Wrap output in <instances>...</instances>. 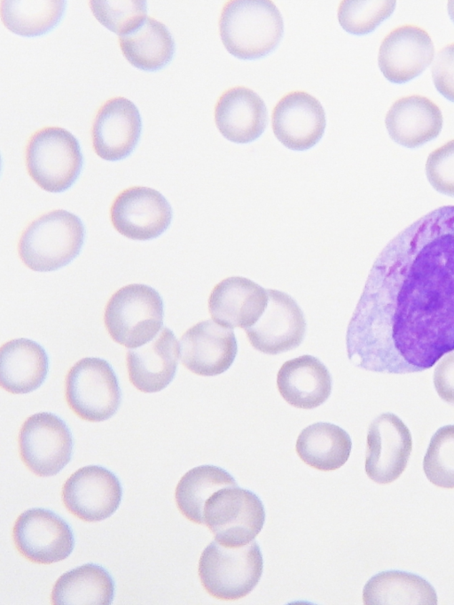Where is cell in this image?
<instances>
[{"label":"cell","mask_w":454,"mask_h":605,"mask_svg":"<svg viewBox=\"0 0 454 605\" xmlns=\"http://www.w3.org/2000/svg\"><path fill=\"white\" fill-rule=\"evenodd\" d=\"M349 361L408 374L454 351V206L398 233L375 260L346 335Z\"/></svg>","instance_id":"cell-1"},{"label":"cell","mask_w":454,"mask_h":605,"mask_svg":"<svg viewBox=\"0 0 454 605\" xmlns=\"http://www.w3.org/2000/svg\"><path fill=\"white\" fill-rule=\"evenodd\" d=\"M219 31L231 55L256 59L278 46L284 34V22L272 1L231 0L223 6Z\"/></svg>","instance_id":"cell-2"},{"label":"cell","mask_w":454,"mask_h":605,"mask_svg":"<svg viewBox=\"0 0 454 605\" xmlns=\"http://www.w3.org/2000/svg\"><path fill=\"white\" fill-rule=\"evenodd\" d=\"M84 227L74 213L58 209L34 220L22 232L18 252L21 261L37 272L57 270L80 252Z\"/></svg>","instance_id":"cell-3"},{"label":"cell","mask_w":454,"mask_h":605,"mask_svg":"<svg viewBox=\"0 0 454 605\" xmlns=\"http://www.w3.org/2000/svg\"><path fill=\"white\" fill-rule=\"evenodd\" d=\"M262 569L257 542L229 547L215 540L202 552L198 571L207 593L221 601H236L250 593L258 584Z\"/></svg>","instance_id":"cell-4"},{"label":"cell","mask_w":454,"mask_h":605,"mask_svg":"<svg viewBox=\"0 0 454 605\" xmlns=\"http://www.w3.org/2000/svg\"><path fill=\"white\" fill-rule=\"evenodd\" d=\"M104 322L114 341L127 348H137L150 342L160 330L162 299L148 285L123 286L109 299Z\"/></svg>","instance_id":"cell-5"},{"label":"cell","mask_w":454,"mask_h":605,"mask_svg":"<svg viewBox=\"0 0 454 605\" xmlns=\"http://www.w3.org/2000/svg\"><path fill=\"white\" fill-rule=\"evenodd\" d=\"M25 159L33 181L52 193L67 190L82 167V154L77 139L60 127L36 130L28 139Z\"/></svg>","instance_id":"cell-6"},{"label":"cell","mask_w":454,"mask_h":605,"mask_svg":"<svg viewBox=\"0 0 454 605\" xmlns=\"http://www.w3.org/2000/svg\"><path fill=\"white\" fill-rule=\"evenodd\" d=\"M265 521L262 500L251 491L227 486L212 494L205 504L204 524L221 545H247L259 534Z\"/></svg>","instance_id":"cell-7"},{"label":"cell","mask_w":454,"mask_h":605,"mask_svg":"<svg viewBox=\"0 0 454 605\" xmlns=\"http://www.w3.org/2000/svg\"><path fill=\"white\" fill-rule=\"evenodd\" d=\"M65 397L69 408L79 418L98 423L117 411L121 391L115 373L106 361L86 357L68 370Z\"/></svg>","instance_id":"cell-8"},{"label":"cell","mask_w":454,"mask_h":605,"mask_svg":"<svg viewBox=\"0 0 454 605\" xmlns=\"http://www.w3.org/2000/svg\"><path fill=\"white\" fill-rule=\"evenodd\" d=\"M18 443L21 461L39 477L59 473L69 462L73 451L69 429L59 417L48 412L26 419Z\"/></svg>","instance_id":"cell-9"},{"label":"cell","mask_w":454,"mask_h":605,"mask_svg":"<svg viewBox=\"0 0 454 605\" xmlns=\"http://www.w3.org/2000/svg\"><path fill=\"white\" fill-rule=\"evenodd\" d=\"M12 539L18 552L37 564L62 561L74 547L69 525L60 516L44 508H31L21 513L14 523Z\"/></svg>","instance_id":"cell-10"},{"label":"cell","mask_w":454,"mask_h":605,"mask_svg":"<svg viewBox=\"0 0 454 605\" xmlns=\"http://www.w3.org/2000/svg\"><path fill=\"white\" fill-rule=\"evenodd\" d=\"M121 486L114 473L97 465L74 472L62 487L65 508L75 517L93 523L113 515L121 500Z\"/></svg>","instance_id":"cell-11"},{"label":"cell","mask_w":454,"mask_h":605,"mask_svg":"<svg viewBox=\"0 0 454 605\" xmlns=\"http://www.w3.org/2000/svg\"><path fill=\"white\" fill-rule=\"evenodd\" d=\"M110 218L114 228L122 236L134 240H149L159 237L169 226L172 209L158 190L133 186L115 197Z\"/></svg>","instance_id":"cell-12"},{"label":"cell","mask_w":454,"mask_h":605,"mask_svg":"<svg viewBox=\"0 0 454 605\" xmlns=\"http://www.w3.org/2000/svg\"><path fill=\"white\" fill-rule=\"evenodd\" d=\"M412 449L405 423L395 414L384 413L370 424L366 440L365 472L378 484H388L404 471Z\"/></svg>","instance_id":"cell-13"},{"label":"cell","mask_w":454,"mask_h":605,"mask_svg":"<svg viewBox=\"0 0 454 605\" xmlns=\"http://www.w3.org/2000/svg\"><path fill=\"white\" fill-rule=\"evenodd\" d=\"M268 304L259 318L245 330L251 345L267 354H278L298 347L306 332V321L299 305L287 293L267 290Z\"/></svg>","instance_id":"cell-14"},{"label":"cell","mask_w":454,"mask_h":605,"mask_svg":"<svg viewBox=\"0 0 454 605\" xmlns=\"http://www.w3.org/2000/svg\"><path fill=\"white\" fill-rule=\"evenodd\" d=\"M237 352L232 329L213 320L196 323L180 339L182 364L199 376H214L225 372L232 365Z\"/></svg>","instance_id":"cell-15"},{"label":"cell","mask_w":454,"mask_h":605,"mask_svg":"<svg viewBox=\"0 0 454 605\" xmlns=\"http://www.w3.org/2000/svg\"><path fill=\"white\" fill-rule=\"evenodd\" d=\"M271 122L278 140L294 151H305L317 143L326 124L320 102L299 90L280 98L272 111Z\"/></svg>","instance_id":"cell-16"},{"label":"cell","mask_w":454,"mask_h":605,"mask_svg":"<svg viewBox=\"0 0 454 605\" xmlns=\"http://www.w3.org/2000/svg\"><path fill=\"white\" fill-rule=\"evenodd\" d=\"M141 128V117L135 104L122 97H112L95 115L91 128L94 151L106 160L122 159L137 144Z\"/></svg>","instance_id":"cell-17"},{"label":"cell","mask_w":454,"mask_h":605,"mask_svg":"<svg viewBox=\"0 0 454 605\" xmlns=\"http://www.w3.org/2000/svg\"><path fill=\"white\" fill-rule=\"evenodd\" d=\"M434 53V43L427 31L415 25H403L382 40L378 64L387 81L405 83L430 65Z\"/></svg>","instance_id":"cell-18"},{"label":"cell","mask_w":454,"mask_h":605,"mask_svg":"<svg viewBox=\"0 0 454 605\" xmlns=\"http://www.w3.org/2000/svg\"><path fill=\"white\" fill-rule=\"evenodd\" d=\"M267 290L242 276H231L219 282L208 298L212 319L222 326L244 330L253 326L268 304Z\"/></svg>","instance_id":"cell-19"},{"label":"cell","mask_w":454,"mask_h":605,"mask_svg":"<svg viewBox=\"0 0 454 605\" xmlns=\"http://www.w3.org/2000/svg\"><path fill=\"white\" fill-rule=\"evenodd\" d=\"M215 121L220 133L236 143H247L264 131L267 108L254 90L237 86L225 90L215 106Z\"/></svg>","instance_id":"cell-20"},{"label":"cell","mask_w":454,"mask_h":605,"mask_svg":"<svg viewBox=\"0 0 454 605\" xmlns=\"http://www.w3.org/2000/svg\"><path fill=\"white\" fill-rule=\"evenodd\" d=\"M179 354L180 346L174 333L163 328L152 343L127 353L129 382L145 393L163 390L176 375Z\"/></svg>","instance_id":"cell-21"},{"label":"cell","mask_w":454,"mask_h":605,"mask_svg":"<svg viewBox=\"0 0 454 605\" xmlns=\"http://www.w3.org/2000/svg\"><path fill=\"white\" fill-rule=\"evenodd\" d=\"M440 108L424 96L411 95L395 101L386 114L391 139L407 148L419 147L434 139L442 128Z\"/></svg>","instance_id":"cell-22"},{"label":"cell","mask_w":454,"mask_h":605,"mask_svg":"<svg viewBox=\"0 0 454 605\" xmlns=\"http://www.w3.org/2000/svg\"><path fill=\"white\" fill-rule=\"evenodd\" d=\"M332 376L317 357L305 354L286 361L277 375L280 395L291 406L312 409L332 392Z\"/></svg>","instance_id":"cell-23"},{"label":"cell","mask_w":454,"mask_h":605,"mask_svg":"<svg viewBox=\"0 0 454 605\" xmlns=\"http://www.w3.org/2000/svg\"><path fill=\"white\" fill-rule=\"evenodd\" d=\"M48 373V357L44 349L27 338L12 339L0 350V384L13 394L36 390Z\"/></svg>","instance_id":"cell-24"},{"label":"cell","mask_w":454,"mask_h":605,"mask_svg":"<svg viewBox=\"0 0 454 605\" xmlns=\"http://www.w3.org/2000/svg\"><path fill=\"white\" fill-rule=\"evenodd\" d=\"M352 441L346 430L330 423H316L299 434L295 449L309 466L322 471L335 470L348 461Z\"/></svg>","instance_id":"cell-25"},{"label":"cell","mask_w":454,"mask_h":605,"mask_svg":"<svg viewBox=\"0 0 454 605\" xmlns=\"http://www.w3.org/2000/svg\"><path fill=\"white\" fill-rule=\"evenodd\" d=\"M114 593L109 573L99 565L88 563L62 574L52 588L51 600L55 605H109Z\"/></svg>","instance_id":"cell-26"},{"label":"cell","mask_w":454,"mask_h":605,"mask_svg":"<svg viewBox=\"0 0 454 605\" xmlns=\"http://www.w3.org/2000/svg\"><path fill=\"white\" fill-rule=\"evenodd\" d=\"M366 605H436L434 588L423 578L401 570H387L372 577L363 589Z\"/></svg>","instance_id":"cell-27"},{"label":"cell","mask_w":454,"mask_h":605,"mask_svg":"<svg viewBox=\"0 0 454 605\" xmlns=\"http://www.w3.org/2000/svg\"><path fill=\"white\" fill-rule=\"evenodd\" d=\"M125 58L135 67L153 71L166 66L173 58L175 42L166 26L147 17L132 32L119 36Z\"/></svg>","instance_id":"cell-28"},{"label":"cell","mask_w":454,"mask_h":605,"mask_svg":"<svg viewBox=\"0 0 454 605\" xmlns=\"http://www.w3.org/2000/svg\"><path fill=\"white\" fill-rule=\"evenodd\" d=\"M237 485L225 469L214 465H202L187 471L179 480L175 492L180 512L195 524H204V508L209 497L219 489Z\"/></svg>","instance_id":"cell-29"},{"label":"cell","mask_w":454,"mask_h":605,"mask_svg":"<svg viewBox=\"0 0 454 605\" xmlns=\"http://www.w3.org/2000/svg\"><path fill=\"white\" fill-rule=\"evenodd\" d=\"M66 8L65 1L3 0L0 15L4 26L22 36H37L53 28Z\"/></svg>","instance_id":"cell-30"},{"label":"cell","mask_w":454,"mask_h":605,"mask_svg":"<svg viewBox=\"0 0 454 605\" xmlns=\"http://www.w3.org/2000/svg\"><path fill=\"white\" fill-rule=\"evenodd\" d=\"M427 478L442 488H454V424L439 428L432 436L423 460Z\"/></svg>","instance_id":"cell-31"},{"label":"cell","mask_w":454,"mask_h":605,"mask_svg":"<svg viewBox=\"0 0 454 605\" xmlns=\"http://www.w3.org/2000/svg\"><path fill=\"white\" fill-rule=\"evenodd\" d=\"M395 4V1L344 0L338 8L339 23L348 33L366 35L393 13Z\"/></svg>","instance_id":"cell-32"},{"label":"cell","mask_w":454,"mask_h":605,"mask_svg":"<svg viewBox=\"0 0 454 605\" xmlns=\"http://www.w3.org/2000/svg\"><path fill=\"white\" fill-rule=\"evenodd\" d=\"M89 4L98 22L119 36L132 32L146 19L145 1H90Z\"/></svg>","instance_id":"cell-33"},{"label":"cell","mask_w":454,"mask_h":605,"mask_svg":"<svg viewBox=\"0 0 454 605\" xmlns=\"http://www.w3.org/2000/svg\"><path fill=\"white\" fill-rule=\"evenodd\" d=\"M425 170L429 183L436 191L454 197V139L430 152Z\"/></svg>","instance_id":"cell-34"},{"label":"cell","mask_w":454,"mask_h":605,"mask_svg":"<svg viewBox=\"0 0 454 605\" xmlns=\"http://www.w3.org/2000/svg\"><path fill=\"white\" fill-rule=\"evenodd\" d=\"M432 78L436 89L454 102V43L438 51L432 66Z\"/></svg>","instance_id":"cell-35"},{"label":"cell","mask_w":454,"mask_h":605,"mask_svg":"<svg viewBox=\"0 0 454 605\" xmlns=\"http://www.w3.org/2000/svg\"><path fill=\"white\" fill-rule=\"evenodd\" d=\"M433 379L440 398L454 405V351L444 354L438 361Z\"/></svg>","instance_id":"cell-36"},{"label":"cell","mask_w":454,"mask_h":605,"mask_svg":"<svg viewBox=\"0 0 454 605\" xmlns=\"http://www.w3.org/2000/svg\"><path fill=\"white\" fill-rule=\"evenodd\" d=\"M448 13L451 20L454 22V0H450L448 2Z\"/></svg>","instance_id":"cell-37"}]
</instances>
